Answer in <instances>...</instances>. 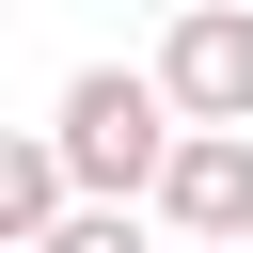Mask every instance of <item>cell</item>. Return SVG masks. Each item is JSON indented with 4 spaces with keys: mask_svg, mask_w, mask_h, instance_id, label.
<instances>
[{
    "mask_svg": "<svg viewBox=\"0 0 253 253\" xmlns=\"http://www.w3.org/2000/svg\"><path fill=\"white\" fill-rule=\"evenodd\" d=\"M158 158H174L158 79H142V63H79V79H63V111H47V174H63V206H142V190H158Z\"/></svg>",
    "mask_w": 253,
    "mask_h": 253,
    "instance_id": "1",
    "label": "cell"
},
{
    "mask_svg": "<svg viewBox=\"0 0 253 253\" xmlns=\"http://www.w3.org/2000/svg\"><path fill=\"white\" fill-rule=\"evenodd\" d=\"M158 111L174 126H221V142H253V0H174V32H158Z\"/></svg>",
    "mask_w": 253,
    "mask_h": 253,
    "instance_id": "2",
    "label": "cell"
},
{
    "mask_svg": "<svg viewBox=\"0 0 253 253\" xmlns=\"http://www.w3.org/2000/svg\"><path fill=\"white\" fill-rule=\"evenodd\" d=\"M142 237H174V253H253V142L174 126V158H158V190H142Z\"/></svg>",
    "mask_w": 253,
    "mask_h": 253,
    "instance_id": "3",
    "label": "cell"
},
{
    "mask_svg": "<svg viewBox=\"0 0 253 253\" xmlns=\"http://www.w3.org/2000/svg\"><path fill=\"white\" fill-rule=\"evenodd\" d=\"M47 221H63V174H47V142H32V126H0V253H32Z\"/></svg>",
    "mask_w": 253,
    "mask_h": 253,
    "instance_id": "4",
    "label": "cell"
},
{
    "mask_svg": "<svg viewBox=\"0 0 253 253\" xmlns=\"http://www.w3.org/2000/svg\"><path fill=\"white\" fill-rule=\"evenodd\" d=\"M32 253H158V237H142V206H63Z\"/></svg>",
    "mask_w": 253,
    "mask_h": 253,
    "instance_id": "5",
    "label": "cell"
}]
</instances>
